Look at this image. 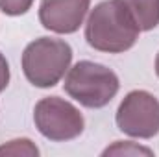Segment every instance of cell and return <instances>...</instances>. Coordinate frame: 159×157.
I'll use <instances>...</instances> for the list:
<instances>
[{
    "instance_id": "6da1fadb",
    "label": "cell",
    "mask_w": 159,
    "mask_h": 157,
    "mask_svg": "<svg viewBox=\"0 0 159 157\" xmlns=\"http://www.w3.org/2000/svg\"><path fill=\"white\" fill-rule=\"evenodd\" d=\"M141 30L119 0H106L91 9L85 22V41L91 48L107 54H122L139 39Z\"/></svg>"
},
{
    "instance_id": "7a4b0ae2",
    "label": "cell",
    "mask_w": 159,
    "mask_h": 157,
    "mask_svg": "<svg viewBox=\"0 0 159 157\" xmlns=\"http://www.w3.org/2000/svg\"><path fill=\"white\" fill-rule=\"evenodd\" d=\"M70 61L72 48L67 41L39 37L32 41L22 52V72L32 85L48 89L61 81L65 72L70 69Z\"/></svg>"
},
{
    "instance_id": "3957f363",
    "label": "cell",
    "mask_w": 159,
    "mask_h": 157,
    "mask_svg": "<svg viewBox=\"0 0 159 157\" xmlns=\"http://www.w3.org/2000/svg\"><path fill=\"white\" fill-rule=\"evenodd\" d=\"M65 92L80 105L89 109L106 107L119 92V76L106 65L94 61H78L69 69L65 78Z\"/></svg>"
},
{
    "instance_id": "277c9868",
    "label": "cell",
    "mask_w": 159,
    "mask_h": 157,
    "mask_svg": "<svg viewBox=\"0 0 159 157\" xmlns=\"http://www.w3.org/2000/svg\"><path fill=\"white\" fill-rule=\"evenodd\" d=\"M34 122L43 137L54 142L72 141L83 133L85 120L76 105L59 98H41L34 109Z\"/></svg>"
},
{
    "instance_id": "5b68a950",
    "label": "cell",
    "mask_w": 159,
    "mask_h": 157,
    "mask_svg": "<svg viewBox=\"0 0 159 157\" xmlns=\"http://www.w3.org/2000/svg\"><path fill=\"white\" fill-rule=\"evenodd\" d=\"M115 122L129 137L152 139L159 133V100L148 91H131L120 102Z\"/></svg>"
},
{
    "instance_id": "8992f818",
    "label": "cell",
    "mask_w": 159,
    "mask_h": 157,
    "mask_svg": "<svg viewBox=\"0 0 159 157\" xmlns=\"http://www.w3.org/2000/svg\"><path fill=\"white\" fill-rule=\"evenodd\" d=\"M91 0H41L39 20L54 34H74L83 24Z\"/></svg>"
},
{
    "instance_id": "52a82bcc",
    "label": "cell",
    "mask_w": 159,
    "mask_h": 157,
    "mask_svg": "<svg viewBox=\"0 0 159 157\" xmlns=\"http://www.w3.org/2000/svg\"><path fill=\"white\" fill-rule=\"evenodd\" d=\"M128 9L141 32H150L159 26V0H119Z\"/></svg>"
},
{
    "instance_id": "ba28073f",
    "label": "cell",
    "mask_w": 159,
    "mask_h": 157,
    "mask_svg": "<svg viewBox=\"0 0 159 157\" xmlns=\"http://www.w3.org/2000/svg\"><path fill=\"white\" fill-rule=\"evenodd\" d=\"M0 155H28L37 157L39 148L30 141V139H13L6 144L0 146Z\"/></svg>"
},
{
    "instance_id": "9c48e42d",
    "label": "cell",
    "mask_w": 159,
    "mask_h": 157,
    "mask_svg": "<svg viewBox=\"0 0 159 157\" xmlns=\"http://www.w3.org/2000/svg\"><path fill=\"white\" fill-rule=\"evenodd\" d=\"M141 154H144V155H152L154 152L150 150V148H144V146H139V144H135V142H129V141H117L113 146H107L104 152H102V155H141Z\"/></svg>"
},
{
    "instance_id": "30bf717a",
    "label": "cell",
    "mask_w": 159,
    "mask_h": 157,
    "mask_svg": "<svg viewBox=\"0 0 159 157\" xmlns=\"http://www.w3.org/2000/svg\"><path fill=\"white\" fill-rule=\"evenodd\" d=\"M34 0H0V11L9 17L24 15L32 7Z\"/></svg>"
},
{
    "instance_id": "8fae6325",
    "label": "cell",
    "mask_w": 159,
    "mask_h": 157,
    "mask_svg": "<svg viewBox=\"0 0 159 157\" xmlns=\"http://www.w3.org/2000/svg\"><path fill=\"white\" fill-rule=\"evenodd\" d=\"M7 85H9V65L6 56L0 52V92H4Z\"/></svg>"
},
{
    "instance_id": "7c38bea8",
    "label": "cell",
    "mask_w": 159,
    "mask_h": 157,
    "mask_svg": "<svg viewBox=\"0 0 159 157\" xmlns=\"http://www.w3.org/2000/svg\"><path fill=\"white\" fill-rule=\"evenodd\" d=\"M156 74H157V78H159V54L156 56Z\"/></svg>"
}]
</instances>
